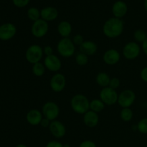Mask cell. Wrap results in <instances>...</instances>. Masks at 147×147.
Returning a JSON list of instances; mask_svg holds the SVG:
<instances>
[{"label":"cell","mask_w":147,"mask_h":147,"mask_svg":"<svg viewBox=\"0 0 147 147\" xmlns=\"http://www.w3.org/2000/svg\"><path fill=\"white\" fill-rule=\"evenodd\" d=\"M80 53L88 56L94 55L98 51V45L95 42L90 40H85L84 42L79 47Z\"/></svg>","instance_id":"cell-19"},{"label":"cell","mask_w":147,"mask_h":147,"mask_svg":"<svg viewBox=\"0 0 147 147\" xmlns=\"http://www.w3.org/2000/svg\"><path fill=\"white\" fill-rule=\"evenodd\" d=\"M17 34V27L12 23H4L0 25V40L8 41Z\"/></svg>","instance_id":"cell-11"},{"label":"cell","mask_w":147,"mask_h":147,"mask_svg":"<svg viewBox=\"0 0 147 147\" xmlns=\"http://www.w3.org/2000/svg\"><path fill=\"white\" fill-rule=\"evenodd\" d=\"M27 17L33 22L41 18L40 16V11L36 7H30L27 10Z\"/></svg>","instance_id":"cell-26"},{"label":"cell","mask_w":147,"mask_h":147,"mask_svg":"<svg viewBox=\"0 0 147 147\" xmlns=\"http://www.w3.org/2000/svg\"><path fill=\"white\" fill-rule=\"evenodd\" d=\"M121 60V55L116 49H109L104 53L103 55V60L106 65H114Z\"/></svg>","instance_id":"cell-14"},{"label":"cell","mask_w":147,"mask_h":147,"mask_svg":"<svg viewBox=\"0 0 147 147\" xmlns=\"http://www.w3.org/2000/svg\"><path fill=\"white\" fill-rule=\"evenodd\" d=\"M41 19L46 22H52L55 20L58 17V11L53 7H46L40 10Z\"/></svg>","instance_id":"cell-18"},{"label":"cell","mask_w":147,"mask_h":147,"mask_svg":"<svg viewBox=\"0 0 147 147\" xmlns=\"http://www.w3.org/2000/svg\"><path fill=\"white\" fill-rule=\"evenodd\" d=\"M57 32L62 38H68L73 31L71 24L67 21H62L57 25Z\"/></svg>","instance_id":"cell-20"},{"label":"cell","mask_w":147,"mask_h":147,"mask_svg":"<svg viewBox=\"0 0 147 147\" xmlns=\"http://www.w3.org/2000/svg\"><path fill=\"white\" fill-rule=\"evenodd\" d=\"M144 7L145 10L147 12V0H144Z\"/></svg>","instance_id":"cell-38"},{"label":"cell","mask_w":147,"mask_h":147,"mask_svg":"<svg viewBox=\"0 0 147 147\" xmlns=\"http://www.w3.org/2000/svg\"><path fill=\"white\" fill-rule=\"evenodd\" d=\"M75 60H76V64L79 66L86 65L88 64V63L89 61L88 56L86 55L84 53H80V52L78 54L76 55V57H75Z\"/></svg>","instance_id":"cell-27"},{"label":"cell","mask_w":147,"mask_h":147,"mask_svg":"<svg viewBox=\"0 0 147 147\" xmlns=\"http://www.w3.org/2000/svg\"><path fill=\"white\" fill-rule=\"evenodd\" d=\"M43 116L50 121L56 120L60 114V108L58 105L53 101H47L44 103L42 108Z\"/></svg>","instance_id":"cell-6"},{"label":"cell","mask_w":147,"mask_h":147,"mask_svg":"<svg viewBox=\"0 0 147 147\" xmlns=\"http://www.w3.org/2000/svg\"><path fill=\"white\" fill-rule=\"evenodd\" d=\"M43 63L47 70H48L49 71L53 72V73H57L62 67L61 60L57 56L54 54L46 56Z\"/></svg>","instance_id":"cell-12"},{"label":"cell","mask_w":147,"mask_h":147,"mask_svg":"<svg viewBox=\"0 0 147 147\" xmlns=\"http://www.w3.org/2000/svg\"><path fill=\"white\" fill-rule=\"evenodd\" d=\"M136 129L142 134H147V118L142 119L136 125Z\"/></svg>","instance_id":"cell-28"},{"label":"cell","mask_w":147,"mask_h":147,"mask_svg":"<svg viewBox=\"0 0 147 147\" xmlns=\"http://www.w3.org/2000/svg\"><path fill=\"white\" fill-rule=\"evenodd\" d=\"M43 55H44L43 48L39 45H31L27 47L25 52L26 60L32 65L40 62Z\"/></svg>","instance_id":"cell-4"},{"label":"cell","mask_w":147,"mask_h":147,"mask_svg":"<svg viewBox=\"0 0 147 147\" xmlns=\"http://www.w3.org/2000/svg\"><path fill=\"white\" fill-rule=\"evenodd\" d=\"M128 7L126 2L123 1H116L112 6V13L114 17L121 19L127 14Z\"/></svg>","instance_id":"cell-16"},{"label":"cell","mask_w":147,"mask_h":147,"mask_svg":"<svg viewBox=\"0 0 147 147\" xmlns=\"http://www.w3.org/2000/svg\"><path fill=\"white\" fill-rule=\"evenodd\" d=\"M49 30L48 22L42 19L34 22L31 27V33L36 38H42L47 34Z\"/></svg>","instance_id":"cell-9"},{"label":"cell","mask_w":147,"mask_h":147,"mask_svg":"<svg viewBox=\"0 0 147 147\" xmlns=\"http://www.w3.org/2000/svg\"><path fill=\"white\" fill-rule=\"evenodd\" d=\"M50 88L55 93H60L66 86V78L62 73H57L53 75L50 81Z\"/></svg>","instance_id":"cell-10"},{"label":"cell","mask_w":147,"mask_h":147,"mask_svg":"<svg viewBox=\"0 0 147 147\" xmlns=\"http://www.w3.org/2000/svg\"><path fill=\"white\" fill-rule=\"evenodd\" d=\"M48 129L50 134L56 139L64 137L66 134L65 126L60 121L55 120L51 121Z\"/></svg>","instance_id":"cell-13"},{"label":"cell","mask_w":147,"mask_h":147,"mask_svg":"<svg viewBox=\"0 0 147 147\" xmlns=\"http://www.w3.org/2000/svg\"><path fill=\"white\" fill-rule=\"evenodd\" d=\"M146 147H147V144H146Z\"/></svg>","instance_id":"cell-41"},{"label":"cell","mask_w":147,"mask_h":147,"mask_svg":"<svg viewBox=\"0 0 147 147\" xmlns=\"http://www.w3.org/2000/svg\"><path fill=\"white\" fill-rule=\"evenodd\" d=\"M121 85V81L119 80V78H111L110 80V83H109V87L111 88L116 90L117 88H119V86Z\"/></svg>","instance_id":"cell-30"},{"label":"cell","mask_w":147,"mask_h":147,"mask_svg":"<svg viewBox=\"0 0 147 147\" xmlns=\"http://www.w3.org/2000/svg\"><path fill=\"white\" fill-rule=\"evenodd\" d=\"M70 106L75 113L84 115L90 110V100L83 94H76L70 100Z\"/></svg>","instance_id":"cell-2"},{"label":"cell","mask_w":147,"mask_h":147,"mask_svg":"<svg viewBox=\"0 0 147 147\" xmlns=\"http://www.w3.org/2000/svg\"><path fill=\"white\" fill-rule=\"evenodd\" d=\"M124 30V22L121 19L111 17L105 22L103 33L108 38H116L121 36Z\"/></svg>","instance_id":"cell-1"},{"label":"cell","mask_w":147,"mask_h":147,"mask_svg":"<svg viewBox=\"0 0 147 147\" xmlns=\"http://www.w3.org/2000/svg\"><path fill=\"white\" fill-rule=\"evenodd\" d=\"M120 117L123 121H131L134 117L133 111L130 108H124V109H122L120 112Z\"/></svg>","instance_id":"cell-24"},{"label":"cell","mask_w":147,"mask_h":147,"mask_svg":"<svg viewBox=\"0 0 147 147\" xmlns=\"http://www.w3.org/2000/svg\"><path fill=\"white\" fill-rule=\"evenodd\" d=\"M63 144L57 140H52L47 142L45 147H63Z\"/></svg>","instance_id":"cell-33"},{"label":"cell","mask_w":147,"mask_h":147,"mask_svg":"<svg viewBox=\"0 0 147 147\" xmlns=\"http://www.w3.org/2000/svg\"><path fill=\"white\" fill-rule=\"evenodd\" d=\"M136 93L131 89H126L119 94L117 103L122 108H130L136 100Z\"/></svg>","instance_id":"cell-7"},{"label":"cell","mask_w":147,"mask_h":147,"mask_svg":"<svg viewBox=\"0 0 147 147\" xmlns=\"http://www.w3.org/2000/svg\"><path fill=\"white\" fill-rule=\"evenodd\" d=\"M73 42L74 43V45L76 46H79L80 47L82 44L85 42L84 37L81 34H76V35H74V37H73V40H72Z\"/></svg>","instance_id":"cell-29"},{"label":"cell","mask_w":147,"mask_h":147,"mask_svg":"<svg viewBox=\"0 0 147 147\" xmlns=\"http://www.w3.org/2000/svg\"><path fill=\"white\" fill-rule=\"evenodd\" d=\"M99 97L106 106H113L117 103L119 94L116 90L108 86L101 89Z\"/></svg>","instance_id":"cell-5"},{"label":"cell","mask_w":147,"mask_h":147,"mask_svg":"<svg viewBox=\"0 0 147 147\" xmlns=\"http://www.w3.org/2000/svg\"><path fill=\"white\" fill-rule=\"evenodd\" d=\"M43 53L46 56L51 55H53V49L51 46L47 45L45 47H43Z\"/></svg>","instance_id":"cell-34"},{"label":"cell","mask_w":147,"mask_h":147,"mask_svg":"<svg viewBox=\"0 0 147 147\" xmlns=\"http://www.w3.org/2000/svg\"><path fill=\"white\" fill-rule=\"evenodd\" d=\"M111 78L109 74L105 72H100L97 74L96 77V81L99 86L103 88L108 87L110 83Z\"/></svg>","instance_id":"cell-21"},{"label":"cell","mask_w":147,"mask_h":147,"mask_svg":"<svg viewBox=\"0 0 147 147\" xmlns=\"http://www.w3.org/2000/svg\"><path fill=\"white\" fill-rule=\"evenodd\" d=\"M15 147H27V146H26L24 144H17Z\"/></svg>","instance_id":"cell-39"},{"label":"cell","mask_w":147,"mask_h":147,"mask_svg":"<svg viewBox=\"0 0 147 147\" xmlns=\"http://www.w3.org/2000/svg\"><path fill=\"white\" fill-rule=\"evenodd\" d=\"M50 123H51V121H50L49 119H46V118H45L44 116H43V119H42L40 125L42 128H49V126H50Z\"/></svg>","instance_id":"cell-36"},{"label":"cell","mask_w":147,"mask_h":147,"mask_svg":"<svg viewBox=\"0 0 147 147\" xmlns=\"http://www.w3.org/2000/svg\"><path fill=\"white\" fill-rule=\"evenodd\" d=\"M30 0H12L13 4L17 7H24L30 3Z\"/></svg>","instance_id":"cell-31"},{"label":"cell","mask_w":147,"mask_h":147,"mask_svg":"<svg viewBox=\"0 0 147 147\" xmlns=\"http://www.w3.org/2000/svg\"><path fill=\"white\" fill-rule=\"evenodd\" d=\"M63 147H71V146H70V145L68 144H63Z\"/></svg>","instance_id":"cell-40"},{"label":"cell","mask_w":147,"mask_h":147,"mask_svg":"<svg viewBox=\"0 0 147 147\" xmlns=\"http://www.w3.org/2000/svg\"><path fill=\"white\" fill-rule=\"evenodd\" d=\"M45 70L46 67L44 63L39 62V63L32 65V74L36 77H42V76H44Z\"/></svg>","instance_id":"cell-23"},{"label":"cell","mask_w":147,"mask_h":147,"mask_svg":"<svg viewBox=\"0 0 147 147\" xmlns=\"http://www.w3.org/2000/svg\"><path fill=\"white\" fill-rule=\"evenodd\" d=\"M140 77L141 79H142L144 82L147 83V66L144 67V68L141 70Z\"/></svg>","instance_id":"cell-35"},{"label":"cell","mask_w":147,"mask_h":147,"mask_svg":"<svg viewBox=\"0 0 147 147\" xmlns=\"http://www.w3.org/2000/svg\"><path fill=\"white\" fill-rule=\"evenodd\" d=\"M57 50L61 57L69 58L74 55L76 52V45L70 38H62L57 42Z\"/></svg>","instance_id":"cell-3"},{"label":"cell","mask_w":147,"mask_h":147,"mask_svg":"<svg viewBox=\"0 0 147 147\" xmlns=\"http://www.w3.org/2000/svg\"><path fill=\"white\" fill-rule=\"evenodd\" d=\"M79 147H97L96 143L91 140H84L80 144Z\"/></svg>","instance_id":"cell-32"},{"label":"cell","mask_w":147,"mask_h":147,"mask_svg":"<svg viewBox=\"0 0 147 147\" xmlns=\"http://www.w3.org/2000/svg\"><path fill=\"white\" fill-rule=\"evenodd\" d=\"M142 49L143 50V52L144 53V54L147 55V39L142 43Z\"/></svg>","instance_id":"cell-37"},{"label":"cell","mask_w":147,"mask_h":147,"mask_svg":"<svg viewBox=\"0 0 147 147\" xmlns=\"http://www.w3.org/2000/svg\"><path fill=\"white\" fill-rule=\"evenodd\" d=\"M140 45L136 42H129L123 47L122 54L123 57L129 60H133L137 58L141 53Z\"/></svg>","instance_id":"cell-8"},{"label":"cell","mask_w":147,"mask_h":147,"mask_svg":"<svg viewBox=\"0 0 147 147\" xmlns=\"http://www.w3.org/2000/svg\"><path fill=\"white\" fill-rule=\"evenodd\" d=\"M105 106L106 105L100 98L93 99L91 101H90V110L97 113L103 111V109H105Z\"/></svg>","instance_id":"cell-22"},{"label":"cell","mask_w":147,"mask_h":147,"mask_svg":"<svg viewBox=\"0 0 147 147\" xmlns=\"http://www.w3.org/2000/svg\"><path fill=\"white\" fill-rule=\"evenodd\" d=\"M42 119L43 115L42 111L36 109L30 110L26 115V120H27V123L31 126L40 125Z\"/></svg>","instance_id":"cell-15"},{"label":"cell","mask_w":147,"mask_h":147,"mask_svg":"<svg viewBox=\"0 0 147 147\" xmlns=\"http://www.w3.org/2000/svg\"><path fill=\"white\" fill-rule=\"evenodd\" d=\"M83 123L85 126L90 129L96 127L99 123L98 114L96 112L89 110L83 115Z\"/></svg>","instance_id":"cell-17"},{"label":"cell","mask_w":147,"mask_h":147,"mask_svg":"<svg viewBox=\"0 0 147 147\" xmlns=\"http://www.w3.org/2000/svg\"><path fill=\"white\" fill-rule=\"evenodd\" d=\"M134 39L136 42L143 43L147 39V33L144 30L138 29L134 32Z\"/></svg>","instance_id":"cell-25"}]
</instances>
